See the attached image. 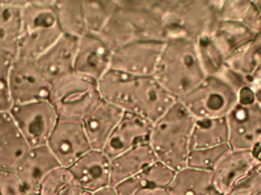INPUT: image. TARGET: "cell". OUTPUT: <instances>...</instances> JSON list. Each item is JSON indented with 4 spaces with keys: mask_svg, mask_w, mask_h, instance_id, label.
Here are the masks:
<instances>
[{
    "mask_svg": "<svg viewBox=\"0 0 261 195\" xmlns=\"http://www.w3.org/2000/svg\"><path fill=\"white\" fill-rule=\"evenodd\" d=\"M178 101L196 120L224 118L239 103V92L223 78L210 76Z\"/></svg>",
    "mask_w": 261,
    "mask_h": 195,
    "instance_id": "obj_8",
    "label": "cell"
},
{
    "mask_svg": "<svg viewBox=\"0 0 261 195\" xmlns=\"http://www.w3.org/2000/svg\"><path fill=\"white\" fill-rule=\"evenodd\" d=\"M254 155H255L256 159H257L258 163L261 164V145L260 147H257L254 151Z\"/></svg>",
    "mask_w": 261,
    "mask_h": 195,
    "instance_id": "obj_44",
    "label": "cell"
},
{
    "mask_svg": "<svg viewBox=\"0 0 261 195\" xmlns=\"http://www.w3.org/2000/svg\"><path fill=\"white\" fill-rule=\"evenodd\" d=\"M195 119L177 101L153 123L149 144L158 162L177 172L187 167Z\"/></svg>",
    "mask_w": 261,
    "mask_h": 195,
    "instance_id": "obj_5",
    "label": "cell"
},
{
    "mask_svg": "<svg viewBox=\"0 0 261 195\" xmlns=\"http://www.w3.org/2000/svg\"><path fill=\"white\" fill-rule=\"evenodd\" d=\"M51 83L38 68L35 60L16 57L10 69V89L14 104L44 101Z\"/></svg>",
    "mask_w": 261,
    "mask_h": 195,
    "instance_id": "obj_11",
    "label": "cell"
},
{
    "mask_svg": "<svg viewBox=\"0 0 261 195\" xmlns=\"http://www.w3.org/2000/svg\"><path fill=\"white\" fill-rule=\"evenodd\" d=\"M123 114V110L114 104L102 100L83 120V125L92 149L104 150Z\"/></svg>",
    "mask_w": 261,
    "mask_h": 195,
    "instance_id": "obj_20",
    "label": "cell"
},
{
    "mask_svg": "<svg viewBox=\"0 0 261 195\" xmlns=\"http://www.w3.org/2000/svg\"><path fill=\"white\" fill-rule=\"evenodd\" d=\"M164 42L137 41L113 51L111 70L133 76H153Z\"/></svg>",
    "mask_w": 261,
    "mask_h": 195,
    "instance_id": "obj_13",
    "label": "cell"
},
{
    "mask_svg": "<svg viewBox=\"0 0 261 195\" xmlns=\"http://www.w3.org/2000/svg\"><path fill=\"white\" fill-rule=\"evenodd\" d=\"M117 8L99 36L113 51L137 41H167L156 0H116Z\"/></svg>",
    "mask_w": 261,
    "mask_h": 195,
    "instance_id": "obj_2",
    "label": "cell"
},
{
    "mask_svg": "<svg viewBox=\"0 0 261 195\" xmlns=\"http://www.w3.org/2000/svg\"><path fill=\"white\" fill-rule=\"evenodd\" d=\"M251 4L252 1L246 0H222L221 20L242 23Z\"/></svg>",
    "mask_w": 261,
    "mask_h": 195,
    "instance_id": "obj_36",
    "label": "cell"
},
{
    "mask_svg": "<svg viewBox=\"0 0 261 195\" xmlns=\"http://www.w3.org/2000/svg\"><path fill=\"white\" fill-rule=\"evenodd\" d=\"M78 42L79 38L63 35L35 60L38 68L50 83L74 72Z\"/></svg>",
    "mask_w": 261,
    "mask_h": 195,
    "instance_id": "obj_16",
    "label": "cell"
},
{
    "mask_svg": "<svg viewBox=\"0 0 261 195\" xmlns=\"http://www.w3.org/2000/svg\"><path fill=\"white\" fill-rule=\"evenodd\" d=\"M110 162L103 150L92 149L69 170L82 188L93 194L112 187Z\"/></svg>",
    "mask_w": 261,
    "mask_h": 195,
    "instance_id": "obj_17",
    "label": "cell"
},
{
    "mask_svg": "<svg viewBox=\"0 0 261 195\" xmlns=\"http://www.w3.org/2000/svg\"><path fill=\"white\" fill-rule=\"evenodd\" d=\"M196 45L206 76H218L225 67V59L215 44L213 37L201 38Z\"/></svg>",
    "mask_w": 261,
    "mask_h": 195,
    "instance_id": "obj_32",
    "label": "cell"
},
{
    "mask_svg": "<svg viewBox=\"0 0 261 195\" xmlns=\"http://www.w3.org/2000/svg\"><path fill=\"white\" fill-rule=\"evenodd\" d=\"M13 58L0 53V113L9 112L13 107L10 89V69Z\"/></svg>",
    "mask_w": 261,
    "mask_h": 195,
    "instance_id": "obj_34",
    "label": "cell"
},
{
    "mask_svg": "<svg viewBox=\"0 0 261 195\" xmlns=\"http://www.w3.org/2000/svg\"><path fill=\"white\" fill-rule=\"evenodd\" d=\"M251 87L261 85V64L249 79Z\"/></svg>",
    "mask_w": 261,
    "mask_h": 195,
    "instance_id": "obj_41",
    "label": "cell"
},
{
    "mask_svg": "<svg viewBox=\"0 0 261 195\" xmlns=\"http://www.w3.org/2000/svg\"><path fill=\"white\" fill-rule=\"evenodd\" d=\"M99 85L102 100L152 124L178 101L153 76L139 77L110 70Z\"/></svg>",
    "mask_w": 261,
    "mask_h": 195,
    "instance_id": "obj_1",
    "label": "cell"
},
{
    "mask_svg": "<svg viewBox=\"0 0 261 195\" xmlns=\"http://www.w3.org/2000/svg\"><path fill=\"white\" fill-rule=\"evenodd\" d=\"M92 195H117L116 194V191L113 187L106 188V189L101 190L98 192L93 193Z\"/></svg>",
    "mask_w": 261,
    "mask_h": 195,
    "instance_id": "obj_43",
    "label": "cell"
},
{
    "mask_svg": "<svg viewBox=\"0 0 261 195\" xmlns=\"http://www.w3.org/2000/svg\"><path fill=\"white\" fill-rule=\"evenodd\" d=\"M153 124L134 114L124 112L103 151L110 159L134 147L149 144Z\"/></svg>",
    "mask_w": 261,
    "mask_h": 195,
    "instance_id": "obj_15",
    "label": "cell"
},
{
    "mask_svg": "<svg viewBox=\"0 0 261 195\" xmlns=\"http://www.w3.org/2000/svg\"><path fill=\"white\" fill-rule=\"evenodd\" d=\"M87 193L88 192L82 188L76 179H74L58 195H86Z\"/></svg>",
    "mask_w": 261,
    "mask_h": 195,
    "instance_id": "obj_39",
    "label": "cell"
},
{
    "mask_svg": "<svg viewBox=\"0 0 261 195\" xmlns=\"http://www.w3.org/2000/svg\"><path fill=\"white\" fill-rule=\"evenodd\" d=\"M86 195H92V194H90V193H89V192H88V193H87V194H86Z\"/></svg>",
    "mask_w": 261,
    "mask_h": 195,
    "instance_id": "obj_46",
    "label": "cell"
},
{
    "mask_svg": "<svg viewBox=\"0 0 261 195\" xmlns=\"http://www.w3.org/2000/svg\"><path fill=\"white\" fill-rule=\"evenodd\" d=\"M29 195H39V194H29Z\"/></svg>",
    "mask_w": 261,
    "mask_h": 195,
    "instance_id": "obj_47",
    "label": "cell"
},
{
    "mask_svg": "<svg viewBox=\"0 0 261 195\" xmlns=\"http://www.w3.org/2000/svg\"><path fill=\"white\" fill-rule=\"evenodd\" d=\"M29 148L10 113H0V169L15 171Z\"/></svg>",
    "mask_w": 261,
    "mask_h": 195,
    "instance_id": "obj_22",
    "label": "cell"
},
{
    "mask_svg": "<svg viewBox=\"0 0 261 195\" xmlns=\"http://www.w3.org/2000/svg\"><path fill=\"white\" fill-rule=\"evenodd\" d=\"M222 0H158L167 39L179 38L196 43L213 36L220 24Z\"/></svg>",
    "mask_w": 261,
    "mask_h": 195,
    "instance_id": "obj_4",
    "label": "cell"
},
{
    "mask_svg": "<svg viewBox=\"0 0 261 195\" xmlns=\"http://www.w3.org/2000/svg\"><path fill=\"white\" fill-rule=\"evenodd\" d=\"M167 189L170 195H220L213 185L211 172L187 166L175 172Z\"/></svg>",
    "mask_w": 261,
    "mask_h": 195,
    "instance_id": "obj_25",
    "label": "cell"
},
{
    "mask_svg": "<svg viewBox=\"0 0 261 195\" xmlns=\"http://www.w3.org/2000/svg\"><path fill=\"white\" fill-rule=\"evenodd\" d=\"M254 2V4L257 6V9H258L259 12H260L261 15V0H256Z\"/></svg>",
    "mask_w": 261,
    "mask_h": 195,
    "instance_id": "obj_45",
    "label": "cell"
},
{
    "mask_svg": "<svg viewBox=\"0 0 261 195\" xmlns=\"http://www.w3.org/2000/svg\"><path fill=\"white\" fill-rule=\"evenodd\" d=\"M251 89L254 91L255 101H257V104L261 107V85L251 87Z\"/></svg>",
    "mask_w": 261,
    "mask_h": 195,
    "instance_id": "obj_42",
    "label": "cell"
},
{
    "mask_svg": "<svg viewBox=\"0 0 261 195\" xmlns=\"http://www.w3.org/2000/svg\"><path fill=\"white\" fill-rule=\"evenodd\" d=\"M9 113L30 148L47 145L59 120L47 100L14 104Z\"/></svg>",
    "mask_w": 261,
    "mask_h": 195,
    "instance_id": "obj_9",
    "label": "cell"
},
{
    "mask_svg": "<svg viewBox=\"0 0 261 195\" xmlns=\"http://www.w3.org/2000/svg\"><path fill=\"white\" fill-rule=\"evenodd\" d=\"M61 166L47 145L31 147L15 170L29 194H38L47 175Z\"/></svg>",
    "mask_w": 261,
    "mask_h": 195,
    "instance_id": "obj_18",
    "label": "cell"
},
{
    "mask_svg": "<svg viewBox=\"0 0 261 195\" xmlns=\"http://www.w3.org/2000/svg\"><path fill=\"white\" fill-rule=\"evenodd\" d=\"M153 77L177 100L197 87L206 75L196 43L184 38L167 39Z\"/></svg>",
    "mask_w": 261,
    "mask_h": 195,
    "instance_id": "obj_3",
    "label": "cell"
},
{
    "mask_svg": "<svg viewBox=\"0 0 261 195\" xmlns=\"http://www.w3.org/2000/svg\"><path fill=\"white\" fill-rule=\"evenodd\" d=\"M260 64L261 34H259L230 57L225 66L245 77L249 82L250 77Z\"/></svg>",
    "mask_w": 261,
    "mask_h": 195,
    "instance_id": "obj_29",
    "label": "cell"
},
{
    "mask_svg": "<svg viewBox=\"0 0 261 195\" xmlns=\"http://www.w3.org/2000/svg\"><path fill=\"white\" fill-rule=\"evenodd\" d=\"M47 101L59 119L82 121L102 101L99 81L73 72L52 82Z\"/></svg>",
    "mask_w": 261,
    "mask_h": 195,
    "instance_id": "obj_7",
    "label": "cell"
},
{
    "mask_svg": "<svg viewBox=\"0 0 261 195\" xmlns=\"http://www.w3.org/2000/svg\"><path fill=\"white\" fill-rule=\"evenodd\" d=\"M62 35L54 0H27L17 57L36 60Z\"/></svg>",
    "mask_w": 261,
    "mask_h": 195,
    "instance_id": "obj_6",
    "label": "cell"
},
{
    "mask_svg": "<svg viewBox=\"0 0 261 195\" xmlns=\"http://www.w3.org/2000/svg\"><path fill=\"white\" fill-rule=\"evenodd\" d=\"M242 23L255 35L261 34V15L254 1Z\"/></svg>",
    "mask_w": 261,
    "mask_h": 195,
    "instance_id": "obj_38",
    "label": "cell"
},
{
    "mask_svg": "<svg viewBox=\"0 0 261 195\" xmlns=\"http://www.w3.org/2000/svg\"><path fill=\"white\" fill-rule=\"evenodd\" d=\"M0 195H29L15 171L0 169Z\"/></svg>",
    "mask_w": 261,
    "mask_h": 195,
    "instance_id": "obj_37",
    "label": "cell"
},
{
    "mask_svg": "<svg viewBox=\"0 0 261 195\" xmlns=\"http://www.w3.org/2000/svg\"><path fill=\"white\" fill-rule=\"evenodd\" d=\"M231 150V147L227 144L218 147L190 150L187 158V166L212 173Z\"/></svg>",
    "mask_w": 261,
    "mask_h": 195,
    "instance_id": "obj_31",
    "label": "cell"
},
{
    "mask_svg": "<svg viewBox=\"0 0 261 195\" xmlns=\"http://www.w3.org/2000/svg\"><path fill=\"white\" fill-rule=\"evenodd\" d=\"M228 145L233 150L254 152L261 145V107L254 100L239 102L226 117Z\"/></svg>",
    "mask_w": 261,
    "mask_h": 195,
    "instance_id": "obj_10",
    "label": "cell"
},
{
    "mask_svg": "<svg viewBox=\"0 0 261 195\" xmlns=\"http://www.w3.org/2000/svg\"><path fill=\"white\" fill-rule=\"evenodd\" d=\"M175 172L161 162H155L135 176L114 187L117 195H135L138 191L153 188H167Z\"/></svg>",
    "mask_w": 261,
    "mask_h": 195,
    "instance_id": "obj_24",
    "label": "cell"
},
{
    "mask_svg": "<svg viewBox=\"0 0 261 195\" xmlns=\"http://www.w3.org/2000/svg\"><path fill=\"white\" fill-rule=\"evenodd\" d=\"M228 144L226 118L197 119L190 138V150L208 148Z\"/></svg>",
    "mask_w": 261,
    "mask_h": 195,
    "instance_id": "obj_26",
    "label": "cell"
},
{
    "mask_svg": "<svg viewBox=\"0 0 261 195\" xmlns=\"http://www.w3.org/2000/svg\"><path fill=\"white\" fill-rule=\"evenodd\" d=\"M54 6L63 35L76 38L86 35L83 1L54 0Z\"/></svg>",
    "mask_w": 261,
    "mask_h": 195,
    "instance_id": "obj_28",
    "label": "cell"
},
{
    "mask_svg": "<svg viewBox=\"0 0 261 195\" xmlns=\"http://www.w3.org/2000/svg\"><path fill=\"white\" fill-rule=\"evenodd\" d=\"M256 35L242 23L222 21L212 37L226 63L230 57Z\"/></svg>",
    "mask_w": 261,
    "mask_h": 195,
    "instance_id": "obj_27",
    "label": "cell"
},
{
    "mask_svg": "<svg viewBox=\"0 0 261 195\" xmlns=\"http://www.w3.org/2000/svg\"><path fill=\"white\" fill-rule=\"evenodd\" d=\"M257 164L254 152L231 150L212 172L216 191L220 195H226Z\"/></svg>",
    "mask_w": 261,
    "mask_h": 195,
    "instance_id": "obj_19",
    "label": "cell"
},
{
    "mask_svg": "<svg viewBox=\"0 0 261 195\" xmlns=\"http://www.w3.org/2000/svg\"><path fill=\"white\" fill-rule=\"evenodd\" d=\"M86 35H99L117 8L116 1H83Z\"/></svg>",
    "mask_w": 261,
    "mask_h": 195,
    "instance_id": "obj_30",
    "label": "cell"
},
{
    "mask_svg": "<svg viewBox=\"0 0 261 195\" xmlns=\"http://www.w3.org/2000/svg\"><path fill=\"white\" fill-rule=\"evenodd\" d=\"M226 195H261V164L248 172Z\"/></svg>",
    "mask_w": 261,
    "mask_h": 195,
    "instance_id": "obj_35",
    "label": "cell"
},
{
    "mask_svg": "<svg viewBox=\"0 0 261 195\" xmlns=\"http://www.w3.org/2000/svg\"><path fill=\"white\" fill-rule=\"evenodd\" d=\"M156 161V156L149 144L134 147L113 158L110 162L112 187L114 188Z\"/></svg>",
    "mask_w": 261,
    "mask_h": 195,
    "instance_id": "obj_23",
    "label": "cell"
},
{
    "mask_svg": "<svg viewBox=\"0 0 261 195\" xmlns=\"http://www.w3.org/2000/svg\"><path fill=\"white\" fill-rule=\"evenodd\" d=\"M135 195H170L167 188H153L138 191Z\"/></svg>",
    "mask_w": 261,
    "mask_h": 195,
    "instance_id": "obj_40",
    "label": "cell"
},
{
    "mask_svg": "<svg viewBox=\"0 0 261 195\" xmlns=\"http://www.w3.org/2000/svg\"><path fill=\"white\" fill-rule=\"evenodd\" d=\"M61 166L71 167L92 150L81 121L58 120L47 144Z\"/></svg>",
    "mask_w": 261,
    "mask_h": 195,
    "instance_id": "obj_12",
    "label": "cell"
},
{
    "mask_svg": "<svg viewBox=\"0 0 261 195\" xmlns=\"http://www.w3.org/2000/svg\"><path fill=\"white\" fill-rule=\"evenodd\" d=\"M113 51L99 35L79 38L74 72L99 81L110 70Z\"/></svg>",
    "mask_w": 261,
    "mask_h": 195,
    "instance_id": "obj_14",
    "label": "cell"
},
{
    "mask_svg": "<svg viewBox=\"0 0 261 195\" xmlns=\"http://www.w3.org/2000/svg\"><path fill=\"white\" fill-rule=\"evenodd\" d=\"M74 179V176L68 168L58 167L50 172L44 179L38 194L58 195Z\"/></svg>",
    "mask_w": 261,
    "mask_h": 195,
    "instance_id": "obj_33",
    "label": "cell"
},
{
    "mask_svg": "<svg viewBox=\"0 0 261 195\" xmlns=\"http://www.w3.org/2000/svg\"><path fill=\"white\" fill-rule=\"evenodd\" d=\"M27 0H0V53L18 56L22 9Z\"/></svg>",
    "mask_w": 261,
    "mask_h": 195,
    "instance_id": "obj_21",
    "label": "cell"
}]
</instances>
